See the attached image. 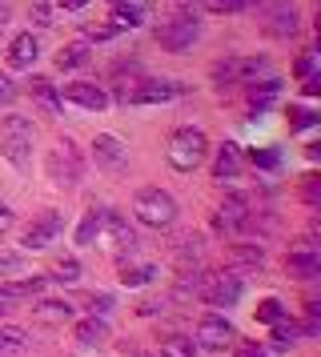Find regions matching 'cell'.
I'll list each match as a JSON object with an SVG mask.
<instances>
[{"label":"cell","mask_w":321,"mask_h":357,"mask_svg":"<svg viewBox=\"0 0 321 357\" xmlns=\"http://www.w3.org/2000/svg\"><path fill=\"white\" fill-rule=\"evenodd\" d=\"M169 165H173L177 173H193L197 165H205L209 157V137L201 129H193V125H181V129L169 137Z\"/></svg>","instance_id":"obj_1"},{"label":"cell","mask_w":321,"mask_h":357,"mask_svg":"<svg viewBox=\"0 0 321 357\" xmlns=\"http://www.w3.org/2000/svg\"><path fill=\"white\" fill-rule=\"evenodd\" d=\"M133 213H137V221L149 225V229H169L177 221V201H173V193H165L157 185H144V189H137V197H133Z\"/></svg>","instance_id":"obj_2"},{"label":"cell","mask_w":321,"mask_h":357,"mask_svg":"<svg viewBox=\"0 0 321 357\" xmlns=\"http://www.w3.org/2000/svg\"><path fill=\"white\" fill-rule=\"evenodd\" d=\"M32 145H36V129H32L29 116H4L0 121V153L16 169H24L32 161Z\"/></svg>","instance_id":"obj_3"},{"label":"cell","mask_w":321,"mask_h":357,"mask_svg":"<svg viewBox=\"0 0 321 357\" xmlns=\"http://www.w3.org/2000/svg\"><path fill=\"white\" fill-rule=\"evenodd\" d=\"M48 181L52 185H77L80 173H84V161H80V149L73 141H61L57 149H48Z\"/></svg>","instance_id":"obj_4"},{"label":"cell","mask_w":321,"mask_h":357,"mask_svg":"<svg viewBox=\"0 0 321 357\" xmlns=\"http://www.w3.org/2000/svg\"><path fill=\"white\" fill-rule=\"evenodd\" d=\"M197 40H201V24L193 17H169L157 29V45L165 52H189Z\"/></svg>","instance_id":"obj_5"},{"label":"cell","mask_w":321,"mask_h":357,"mask_svg":"<svg viewBox=\"0 0 321 357\" xmlns=\"http://www.w3.org/2000/svg\"><path fill=\"white\" fill-rule=\"evenodd\" d=\"M241 293H245V285H241V277L229 269V273L205 277V289H201V297H205L213 309H233L241 301Z\"/></svg>","instance_id":"obj_6"},{"label":"cell","mask_w":321,"mask_h":357,"mask_svg":"<svg viewBox=\"0 0 321 357\" xmlns=\"http://www.w3.org/2000/svg\"><path fill=\"white\" fill-rule=\"evenodd\" d=\"M93 161L105 169V173H125L128 169V145L112 132H96L93 137Z\"/></svg>","instance_id":"obj_7"},{"label":"cell","mask_w":321,"mask_h":357,"mask_svg":"<svg viewBox=\"0 0 321 357\" xmlns=\"http://www.w3.org/2000/svg\"><path fill=\"white\" fill-rule=\"evenodd\" d=\"M233 337H237V333H233V321H229L225 313H205V317L197 321V345H201V349H225Z\"/></svg>","instance_id":"obj_8"},{"label":"cell","mask_w":321,"mask_h":357,"mask_svg":"<svg viewBox=\"0 0 321 357\" xmlns=\"http://www.w3.org/2000/svg\"><path fill=\"white\" fill-rule=\"evenodd\" d=\"M301 29V17H297V4L293 0H273L269 4V17H265V33L269 36H293Z\"/></svg>","instance_id":"obj_9"},{"label":"cell","mask_w":321,"mask_h":357,"mask_svg":"<svg viewBox=\"0 0 321 357\" xmlns=\"http://www.w3.org/2000/svg\"><path fill=\"white\" fill-rule=\"evenodd\" d=\"M64 229V217L57 209H48L45 217H36L29 229H24V249H48L57 241V233Z\"/></svg>","instance_id":"obj_10"},{"label":"cell","mask_w":321,"mask_h":357,"mask_svg":"<svg viewBox=\"0 0 321 357\" xmlns=\"http://www.w3.org/2000/svg\"><path fill=\"white\" fill-rule=\"evenodd\" d=\"M61 97L73 100V105H80V109H89V113L109 109V93H105L100 84H93V81H73V84H64Z\"/></svg>","instance_id":"obj_11"},{"label":"cell","mask_w":321,"mask_h":357,"mask_svg":"<svg viewBox=\"0 0 321 357\" xmlns=\"http://www.w3.org/2000/svg\"><path fill=\"white\" fill-rule=\"evenodd\" d=\"M253 221V213H249V201L245 197H225V205L217 209V229L221 233H241V229Z\"/></svg>","instance_id":"obj_12"},{"label":"cell","mask_w":321,"mask_h":357,"mask_svg":"<svg viewBox=\"0 0 321 357\" xmlns=\"http://www.w3.org/2000/svg\"><path fill=\"white\" fill-rule=\"evenodd\" d=\"M285 269H289V277H301V281H313V277L321 273V253L313 249V245L305 241V245H297L293 253L285 257Z\"/></svg>","instance_id":"obj_13"},{"label":"cell","mask_w":321,"mask_h":357,"mask_svg":"<svg viewBox=\"0 0 321 357\" xmlns=\"http://www.w3.org/2000/svg\"><path fill=\"white\" fill-rule=\"evenodd\" d=\"M112 29H141L149 20V0H109Z\"/></svg>","instance_id":"obj_14"},{"label":"cell","mask_w":321,"mask_h":357,"mask_svg":"<svg viewBox=\"0 0 321 357\" xmlns=\"http://www.w3.org/2000/svg\"><path fill=\"white\" fill-rule=\"evenodd\" d=\"M100 233H109L112 245H117L121 253H137V237H133V229H128V221L121 217V213L105 209V225H100Z\"/></svg>","instance_id":"obj_15"},{"label":"cell","mask_w":321,"mask_h":357,"mask_svg":"<svg viewBox=\"0 0 321 357\" xmlns=\"http://www.w3.org/2000/svg\"><path fill=\"white\" fill-rule=\"evenodd\" d=\"M109 321H105V317H80L77 321V341L80 345H84V349H96V345H105V341H109Z\"/></svg>","instance_id":"obj_16"},{"label":"cell","mask_w":321,"mask_h":357,"mask_svg":"<svg viewBox=\"0 0 321 357\" xmlns=\"http://www.w3.org/2000/svg\"><path fill=\"white\" fill-rule=\"evenodd\" d=\"M177 93H181V89H177L173 81H141L128 105H157V100H169V97H177Z\"/></svg>","instance_id":"obj_17"},{"label":"cell","mask_w":321,"mask_h":357,"mask_svg":"<svg viewBox=\"0 0 321 357\" xmlns=\"http://www.w3.org/2000/svg\"><path fill=\"white\" fill-rule=\"evenodd\" d=\"M40 56V49H36V36L32 33H20L13 36V45H8V65L13 68H32V61Z\"/></svg>","instance_id":"obj_18"},{"label":"cell","mask_w":321,"mask_h":357,"mask_svg":"<svg viewBox=\"0 0 321 357\" xmlns=\"http://www.w3.org/2000/svg\"><path fill=\"white\" fill-rule=\"evenodd\" d=\"M48 277H8V281H0V297L4 301H16V297H36V293L45 289Z\"/></svg>","instance_id":"obj_19"},{"label":"cell","mask_w":321,"mask_h":357,"mask_svg":"<svg viewBox=\"0 0 321 357\" xmlns=\"http://www.w3.org/2000/svg\"><path fill=\"white\" fill-rule=\"evenodd\" d=\"M229 265L233 269H257V265H265V249L261 245H249V241H241V245H229Z\"/></svg>","instance_id":"obj_20"},{"label":"cell","mask_w":321,"mask_h":357,"mask_svg":"<svg viewBox=\"0 0 321 357\" xmlns=\"http://www.w3.org/2000/svg\"><path fill=\"white\" fill-rule=\"evenodd\" d=\"M237 173H241V149L225 141V145L217 149V161H213V177L217 181H233Z\"/></svg>","instance_id":"obj_21"},{"label":"cell","mask_w":321,"mask_h":357,"mask_svg":"<svg viewBox=\"0 0 321 357\" xmlns=\"http://www.w3.org/2000/svg\"><path fill=\"white\" fill-rule=\"evenodd\" d=\"M205 289V273L201 269H181V277L173 281V301H193V297H201Z\"/></svg>","instance_id":"obj_22"},{"label":"cell","mask_w":321,"mask_h":357,"mask_svg":"<svg viewBox=\"0 0 321 357\" xmlns=\"http://www.w3.org/2000/svg\"><path fill=\"white\" fill-rule=\"evenodd\" d=\"M29 349V329L20 325H0V357H20Z\"/></svg>","instance_id":"obj_23"},{"label":"cell","mask_w":321,"mask_h":357,"mask_svg":"<svg viewBox=\"0 0 321 357\" xmlns=\"http://www.w3.org/2000/svg\"><path fill=\"white\" fill-rule=\"evenodd\" d=\"M32 97L40 100V109H45L48 116L61 113V93H57V84L45 81V77H32Z\"/></svg>","instance_id":"obj_24"},{"label":"cell","mask_w":321,"mask_h":357,"mask_svg":"<svg viewBox=\"0 0 321 357\" xmlns=\"http://www.w3.org/2000/svg\"><path fill=\"white\" fill-rule=\"evenodd\" d=\"M93 61V49L84 45V40H77V45H64L61 52H57V68H80Z\"/></svg>","instance_id":"obj_25"},{"label":"cell","mask_w":321,"mask_h":357,"mask_svg":"<svg viewBox=\"0 0 321 357\" xmlns=\"http://www.w3.org/2000/svg\"><path fill=\"white\" fill-rule=\"evenodd\" d=\"M100 225H105V209H89L77 229V245H93L100 237Z\"/></svg>","instance_id":"obj_26"},{"label":"cell","mask_w":321,"mask_h":357,"mask_svg":"<svg viewBox=\"0 0 321 357\" xmlns=\"http://www.w3.org/2000/svg\"><path fill=\"white\" fill-rule=\"evenodd\" d=\"M177 269H201V237H185L177 245Z\"/></svg>","instance_id":"obj_27"},{"label":"cell","mask_w":321,"mask_h":357,"mask_svg":"<svg viewBox=\"0 0 321 357\" xmlns=\"http://www.w3.org/2000/svg\"><path fill=\"white\" fill-rule=\"evenodd\" d=\"M36 317H40V321H48V325H61V321H68V317H73V305L52 297V301H40V305H36Z\"/></svg>","instance_id":"obj_28"},{"label":"cell","mask_w":321,"mask_h":357,"mask_svg":"<svg viewBox=\"0 0 321 357\" xmlns=\"http://www.w3.org/2000/svg\"><path fill=\"white\" fill-rule=\"evenodd\" d=\"M157 357H197V345H193L189 337H160V349Z\"/></svg>","instance_id":"obj_29"},{"label":"cell","mask_w":321,"mask_h":357,"mask_svg":"<svg viewBox=\"0 0 321 357\" xmlns=\"http://www.w3.org/2000/svg\"><path fill=\"white\" fill-rule=\"evenodd\" d=\"M209 73H213V81L221 84V89H225V84H237L241 81V61H237V56H225V61H217Z\"/></svg>","instance_id":"obj_30"},{"label":"cell","mask_w":321,"mask_h":357,"mask_svg":"<svg viewBox=\"0 0 321 357\" xmlns=\"http://www.w3.org/2000/svg\"><path fill=\"white\" fill-rule=\"evenodd\" d=\"M297 333H301V329H297V325L293 321H285V317H281V321H273V349H289V345H293V341H297Z\"/></svg>","instance_id":"obj_31"},{"label":"cell","mask_w":321,"mask_h":357,"mask_svg":"<svg viewBox=\"0 0 321 357\" xmlns=\"http://www.w3.org/2000/svg\"><path fill=\"white\" fill-rule=\"evenodd\" d=\"M52 281H61V285H73V281H80L77 257H61V261H57V265H52Z\"/></svg>","instance_id":"obj_32"},{"label":"cell","mask_w":321,"mask_h":357,"mask_svg":"<svg viewBox=\"0 0 321 357\" xmlns=\"http://www.w3.org/2000/svg\"><path fill=\"white\" fill-rule=\"evenodd\" d=\"M153 277H157L153 265H125V269H121V281H125V285H149Z\"/></svg>","instance_id":"obj_33"},{"label":"cell","mask_w":321,"mask_h":357,"mask_svg":"<svg viewBox=\"0 0 321 357\" xmlns=\"http://www.w3.org/2000/svg\"><path fill=\"white\" fill-rule=\"evenodd\" d=\"M285 317V305L277 301V297H265L261 305H257V321H265V325H273V321H281Z\"/></svg>","instance_id":"obj_34"},{"label":"cell","mask_w":321,"mask_h":357,"mask_svg":"<svg viewBox=\"0 0 321 357\" xmlns=\"http://www.w3.org/2000/svg\"><path fill=\"white\" fill-rule=\"evenodd\" d=\"M277 89H281V81H277V77H265L261 84H253V89H249V97H253L257 109H265V100H269Z\"/></svg>","instance_id":"obj_35"},{"label":"cell","mask_w":321,"mask_h":357,"mask_svg":"<svg viewBox=\"0 0 321 357\" xmlns=\"http://www.w3.org/2000/svg\"><path fill=\"white\" fill-rule=\"evenodd\" d=\"M261 0H209V13H245Z\"/></svg>","instance_id":"obj_36"},{"label":"cell","mask_w":321,"mask_h":357,"mask_svg":"<svg viewBox=\"0 0 321 357\" xmlns=\"http://www.w3.org/2000/svg\"><path fill=\"white\" fill-rule=\"evenodd\" d=\"M16 273H24V257H20V253H0V277L8 281V277H16Z\"/></svg>","instance_id":"obj_37"},{"label":"cell","mask_w":321,"mask_h":357,"mask_svg":"<svg viewBox=\"0 0 321 357\" xmlns=\"http://www.w3.org/2000/svg\"><path fill=\"white\" fill-rule=\"evenodd\" d=\"M318 125V113L309 109H289V129H313Z\"/></svg>","instance_id":"obj_38"},{"label":"cell","mask_w":321,"mask_h":357,"mask_svg":"<svg viewBox=\"0 0 321 357\" xmlns=\"http://www.w3.org/2000/svg\"><path fill=\"white\" fill-rule=\"evenodd\" d=\"M301 197L309 201V205H318V201H321V185H318V177H313V173L301 181Z\"/></svg>","instance_id":"obj_39"},{"label":"cell","mask_w":321,"mask_h":357,"mask_svg":"<svg viewBox=\"0 0 321 357\" xmlns=\"http://www.w3.org/2000/svg\"><path fill=\"white\" fill-rule=\"evenodd\" d=\"M301 93H305V97H318V93H321V73H309V77H301Z\"/></svg>","instance_id":"obj_40"},{"label":"cell","mask_w":321,"mask_h":357,"mask_svg":"<svg viewBox=\"0 0 321 357\" xmlns=\"http://www.w3.org/2000/svg\"><path fill=\"white\" fill-rule=\"evenodd\" d=\"M237 357H265V349H261L257 341H241V345H237Z\"/></svg>","instance_id":"obj_41"},{"label":"cell","mask_w":321,"mask_h":357,"mask_svg":"<svg viewBox=\"0 0 321 357\" xmlns=\"http://www.w3.org/2000/svg\"><path fill=\"white\" fill-rule=\"evenodd\" d=\"M253 165H261V169H273V165H277V153H269V149H265V153H257V149H253Z\"/></svg>","instance_id":"obj_42"},{"label":"cell","mask_w":321,"mask_h":357,"mask_svg":"<svg viewBox=\"0 0 321 357\" xmlns=\"http://www.w3.org/2000/svg\"><path fill=\"white\" fill-rule=\"evenodd\" d=\"M293 73H297V77H309V73H313V56H309V52H305V56H297Z\"/></svg>","instance_id":"obj_43"},{"label":"cell","mask_w":321,"mask_h":357,"mask_svg":"<svg viewBox=\"0 0 321 357\" xmlns=\"http://www.w3.org/2000/svg\"><path fill=\"white\" fill-rule=\"evenodd\" d=\"M112 33H117L112 24H89V36H96V40H109Z\"/></svg>","instance_id":"obj_44"},{"label":"cell","mask_w":321,"mask_h":357,"mask_svg":"<svg viewBox=\"0 0 321 357\" xmlns=\"http://www.w3.org/2000/svg\"><path fill=\"white\" fill-rule=\"evenodd\" d=\"M32 17H36V24H52V20H48V4H45V0H36V4H32Z\"/></svg>","instance_id":"obj_45"},{"label":"cell","mask_w":321,"mask_h":357,"mask_svg":"<svg viewBox=\"0 0 321 357\" xmlns=\"http://www.w3.org/2000/svg\"><path fill=\"white\" fill-rule=\"evenodd\" d=\"M137 313H141V317H149V313H157V301H141V305H137Z\"/></svg>","instance_id":"obj_46"},{"label":"cell","mask_w":321,"mask_h":357,"mask_svg":"<svg viewBox=\"0 0 321 357\" xmlns=\"http://www.w3.org/2000/svg\"><path fill=\"white\" fill-rule=\"evenodd\" d=\"M13 97V84H8V77H0V100Z\"/></svg>","instance_id":"obj_47"},{"label":"cell","mask_w":321,"mask_h":357,"mask_svg":"<svg viewBox=\"0 0 321 357\" xmlns=\"http://www.w3.org/2000/svg\"><path fill=\"white\" fill-rule=\"evenodd\" d=\"M64 8H84V4H89V0H61Z\"/></svg>","instance_id":"obj_48"},{"label":"cell","mask_w":321,"mask_h":357,"mask_svg":"<svg viewBox=\"0 0 321 357\" xmlns=\"http://www.w3.org/2000/svg\"><path fill=\"white\" fill-rule=\"evenodd\" d=\"M0 221H8V205L4 201H0Z\"/></svg>","instance_id":"obj_49"}]
</instances>
